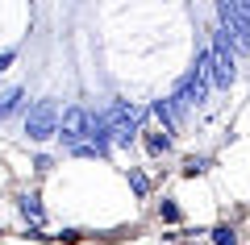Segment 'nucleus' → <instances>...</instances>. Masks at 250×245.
<instances>
[{
    "label": "nucleus",
    "instance_id": "obj_12",
    "mask_svg": "<svg viewBox=\"0 0 250 245\" xmlns=\"http://www.w3.org/2000/svg\"><path fill=\"white\" fill-rule=\"evenodd\" d=\"M17 108H21V88H13V92H4V96H0V116L17 113Z\"/></svg>",
    "mask_w": 250,
    "mask_h": 245
},
{
    "label": "nucleus",
    "instance_id": "obj_11",
    "mask_svg": "<svg viewBox=\"0 0 250 245\" xmlns=\"http://www.w3.org/2000/svg\"><path fill=\"white\" fill-rule=\"evenodd\" d=\"M159 220L163 225H179V220H184V208H179L175 200H163L159 204Z\"/></svg>",
    "mask_w": 250,
    "mask_h": 245
},
{
    "label": "nucleus",
    "instance_id": "obj_8",
    "mask_svg": "<svg viewBox=\"0 0 250 245\" xmlns=\"http://www.w3.org/2000/svg\"><path fill=\"white\" fill-rule=\"evenodd\" d=\"M208 241L213 245H238V228L233 225H213L208 228Z\"/></svg>",
    "mask_w": 250,
    "mask_h": 245
},
{
    "label": "nucleus",
    "instance_id": "obj_7",
    "mask_svg": "<svg viewBox=\"0 0 250 245\" xmlns=\"http://www.w3.org/2000/svg\"><path fill=\"white\" fill-rule=\"evenodd\" d=\"M138 137H142V146H146V154H150V158H167L171 150H175V137H171V133H163L159 125H154V129H142Z\"/></svg>",
    "mask_w": 250,
    "mask_h": 245
},
{
    "label": "nucleus",
    "instance_id": "obj_4",
    "mask_svg": "<svg viewBox=\"0 0 250 245\" xmlns=\"http://www.w3.org/2000/svg\"><path fill=\"white\" fill-rule=\"evenodd\" d=\"M54 133H59V108H54L50 100H42V104H34L29 116H25V137L29 141H46V137H54Z\"/></svg>",
    "mask_w": 250,
    "mask_h": 245
},
{
    "label": "nucleus",
    "instance_id": "obj_9",
    "mask_svg": "<svg viewBox=\"0 0 250 245\" xmlns=\"http://www.w3.org/2000/svg\"><path fill=\"white\" fill-rule=\"evenodd\" d=\"M205 167H208V158H205V154H188V158H184V167H179V175H184V179H196Z\"/></svg>",
    "mask_w": 250,
    "mask_h": 245
},
{
    "label": "nucleus",
    "instance_id": "obj_10",
    "mask_svg": "<svg viewBox=\"0 0 250 245\" xmlns=\"http://www.w3.org/2000/svg\"><path fill=\"white\" fill-rule=\"evenodd\" d=\"M129 187H134V195H138V200H146V195H150V179H146V170L129 167Z\"/></svg>",
    "mask_w": 250,
    "mask_h": 245
},
{
    "label": "nucleus",
    "instance_id": "obj_2",
    "mask_svg": "<svg viewBox=\"0 0 250 245\" xmlns=\"http://www.w3.org/2000/svg\"><path fill=\"white\" fill-rule=\"evenodd\" d=\"M208 58H213V79H208V88H233L238 83V54H233L229 38L225 29H213V46H208Z\"/></svg>",
    "mask_w": 250,
    "mask_h": 245
},
{
    "label": "nucleus",
    "instance_id": "obj_1",
    "mask_svg": "<svg viewBox=\"0 0 250 245\" xmlns=\"http://www.w3.org/2000/svg\"><path fill=\"white\" fill-rule=\"evenodd\" d=\"M104 125H108L113 146H129V141H138V133L146 129V108L129 104V100H117V104L104 113Z\"/></svg>",
    "mask_w": 250,
    "mask_h": 245
},
{
    "label": "nucleus",
    "instance_id": "obj_3",
    "mask_svg": "<svg viewBox=\"0 0 250 245\" xmlns=\"http://www.w3.org/2000/svg\"><path fill=\"white\" fill-rule=\"evenodd\" d=\"M208 92H213V88H208L205 79H196V75H192V71H188V75L179 79L175 88L167 92V100H171V104H175L179 113L188 116V113H192V108H200V104H205V100H208Z\"/></svg>",
    "mask_w": 250,
    "mask_h": 245
},
{
    "label": "nucleus",
    "instance_id": "obj_13",
    "mask_svg": "<svg viewBox=\"0 0 250 245\" xmlns=\"http://www.w3.org/2000/svg\"><path fill=\"white\" fill-rule=\"evenodd\" d=\"M21 216L42 220V204H38V195H21Z\"/></svg>",
    "mask_w": 250,
    "mask_h": 245
},
{
    "label": "nucleus",
    "instance_id": "obj_6",
    "mask_svg": "<svg viewBox=\"0 0 250 245\" xmlns=\"http://www.w3.org/2000/svg\"><path fill=\"white\" fill-rule=\"evenodd\" d=\"M150 116L159 121V129H163V133H179V125H184V113H179V108L171 104L167 96H163V100H154V104H150Z\"/></svg>",
    "mask_w": 250,
    "mask_h": 245
},
{
    "label": "nucleus",
    "instance_id": "obj_16",
    "mask_svg": "<svg viewBox=\"0 0 250 245\" xmlns=\"http://www.w3.org/2000/svg\"><path fill=\"white\" fill-rule=\"evenodd\" d=\"M242 13H246V21H250V4H242Z\"/></svg>",
    "mask_w": 250,
    "mask_h": 245
},
{
    "label": "nucleus",
    "instance_id": "obj_5",
    "mask_svg": "<svg viewBox=\"0 0 250 245\" xmlns=\"http://www.w3.org/2000/svg\"><path fill=\"white\" fill-rule=\"evenodd\" d=\"M88 125H92V113L88 108H80V104H71L67 113L59 116V137H62V146H83V137H88Z\"/></svg>",
    "mask_w": 250,
    "mask_h": 245
},
{
    "label": "nucleus",
    "instance_id": "obj_15",
    "mask_svg": "<svg viewBox=\"0 0 250 245\" xmlns=\"http://www.w3.org/2000/svg\"><path fill=\"white\" fill-rule=\"evenodd\" d=\"M9 62H13V50H4L0 54V71H9Z\"/></svg>",
    "mask_w": 250,
    "mask_h": 245
},
{
    "label": "nucleus",
    "instance_id": "obj_14",
    "mask_svg": "<svg viewBox=\"0 0 250 245\" xmlns=\"http://www.w3.org/2000/svg\"><path fill=\"white\" fill-rule=\"evenodd\" d=\"M34 167H38V170H50V167H54V158H50V154H38Z\"/></svg>",
    "mask_w": 250,
    "mask_h": 245
}]
</instances>
